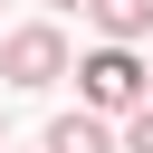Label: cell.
<instances>
[{"label":"cell","instance_id":"1","mask_svg":"<svg viewBox=\"0 0 153 153\" xmlns=\"http://www.w3.org/2000/svg\"><path fill=\"white\" fill-rule=\"evenodd\" d=\"M76 96H86L96 115H134V105L153 96V67L134 57V38H105V48L76 67Z\"/></svg>","mask_w":153,"mask_h":153},{"label":"cell","instance_id":"2","mask_svg":"<svg viewBox=\"0 0 153 153\" xmlns=\"http://www.w3.org/2000/svg\"><path fill=\"white\" fill-rule=\"evenodd\" d=\"M57 76H67V38L48 19H29V29L0 38V86H57Z\"/></svg>","mask_w":153,"mask_h":153},{"label":"cell","instance_id":"3","mask_svg":"<svg viewBox=\"0 0 153 153\" xmlns=\"http://www.w3.org/2000/svg\"><path fill=\"white\" fill-rule=\"evenodd\" d=\"M38 153H124V143L105 134V115H96V105H76V115H57V124L38 134Z\"/></svg>","mask_w":153,"mask_h":153},{"label":"cell","instance_id":"4","mask_svg":"<svg viewBox=\"0 0 153 153\" xmlns=\"http://www.w3.org/2000/svg\"><path fill=\"white\" fill-rule=\"evenodd\" d=\"M86 10H96L105 38H143V29H153V0H86Z\"/></svg>","mask_w":153,"mask_h":153},{"label":"cell","instance_id":"5","mask_svg":"<svg viewBox=\"0 0 153 153\" xmlns=\"http://www.w3.org/2000/svg\"><path fill=\"white\" fill-rule=\"evenodd\" d=\"M124 153H153V96H143V105L124 115Z\"/></svg>","mask_w":153,"mask_h":153},{"label":"cell","instance_id":"6","mask_svg":"<svg viewBox=\"0 0 153 153\" xmlns=\"http://www.w3.org/2000/svg\"><path fill=\"white\" fill-rule=\"evenodd\" d=\"M48 10H86V0H48Z\"/></svg>","mask_w":153,"mask_h":153},{"label":"cell","instance_id":"7","mask_svg":"<svg viewBox=\"0 0 153 153\" xmlns=\"http://www.w3.org/2000/svg\"><path fill=\"white\" fill-rule=\"evenodd\" d=\"M0 153H10V143H0Z\"/></svg>","mask_w":153,"mask_h":153}]
</instances>
